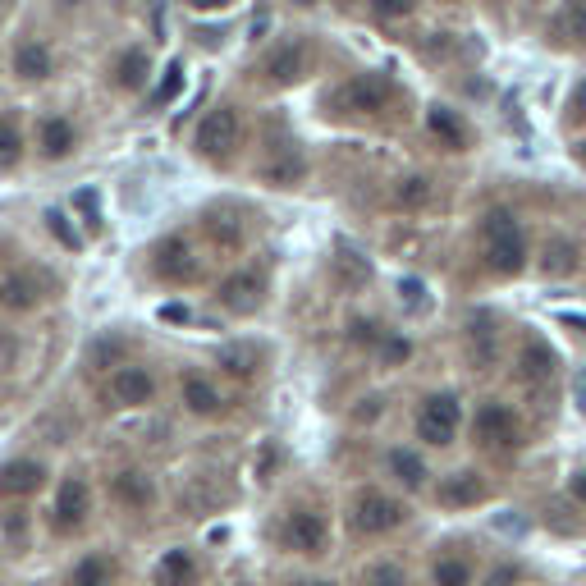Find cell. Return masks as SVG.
I'll return each instance as SVG.
<instances>
[{
  "instance_id": "cell-1",
  "label": "cell",
  "mask_w": 586,
  "mask_h": 586,
  "mask_svg": "<svg viewBox=\"0 0 586 586\" xmlns=\"http://www.w3.org/2000/svg\"><path fill=\"white\" fill-rule=\"evenodd\" d=\"M481 243H486V266L495 275H518L527 266V239L509 211H490L481 225Z\"/></svg>"
},
{
  "instance_id": "cell-2",
  "label": "cell",
  "mask_w": 586,
  "mask_h": 586,
  "mask_svg": "<svg viewBox=\"0 0 586 586\" xmlns=\"http://www.w3.org/2000/svg\"><path fill=\"white\" fill-rule=\"evenodd\" d=\"M348 522H353V532L358 536H385V532H399L403 522H408V504L385 495V490L367 486L353 495L348 504Z\"/></svg>"
},
{
  "instance_id": "cell-3",
  "label": "cell",
  "mask_w": 586,
  "mask_h": 586,
  "mask_svg": "<svg viewBox=\"0 0 586 586\" xmlns=\"http://www.w3.org/2000/svg\"><path fill=\"white\" fill-rule=\"evenodd\" d=\"M280 545L289 554H307V559H321L330 550V522L321 509L312 504H298V509L284 513L280 522Z\"/></svg>"
},
{
  "instance_id": "cell-4",
  "label": "cell",
  "mask_w": 586,
  "mask_h": 586,
  "mask_svg": "<svg viewBox=\"0 0 586 586\" xmlns=\"http://www.w3.org/2000/svg\"><path fill=\"white\" fill-rule=\"evenodd\" d=\"M458 426H463V403H458V394H449V390L426 394L422 408H417V440L431 449H449Z\"/></svg>"
},
{
  "instance_id": "cell-5",
  "label": "cell",
  "mask_w": 586,
  "mask_h": 586,
  "mask_svg": "<svg viewBox=\"0 0 586 586\" xmlns=\"http://www.w3.org/2000/svg\"><path fill=\"white\" fill-rule=\"evenodd\" d=\"M257 179L261 184H271V188H298L307 179L303 147H298L293 138H280V133H275V138L266 142L261 161H257Z\"/></svg>"
},
{
  "instance_id": "cell-6",
  "label": "cell",
  "mask_w": 586,
  "mask_h": 586,
  "mask_svg": "<svg viewBox=\"0 0 586 586\" xmlns=\"http://www.w3.org/2000/svg\"><path fill=\"white\" fill-rule=\"evenodd\" d=\"M472 440L490 454H509V449L522 445V426L513 417L509 403H481L477 417H472Z\"/></svg>"
},
{
  "instance_id": "cell-7",
  "label": "cell",
  "mask_w": 586,
  "mask_h": 586,
  "mask_svg": "<svg viewBox=\"0 0 586 586\" xmlns=\"http://www.w3.org/2000/svg\"><path fill=\"white\" fill-rule=\"evenodd\" d=\"M197 152L207 156V161H225V156H234V147L243 142V120L234 106H216L207 110V120L197 124Z\"/></svg>"
},
{
  "instance_id": "cell-8",
  "label": "cell",
  "mask_w": 586,
  "mask_h": 586,
  "mask_svg": "<svg viewBox=\"0 0 586 586\" xmlns=\"http://www.w3.org/2000/svg\"><path fill=\"white\" fill-rule=\"evenodd\" d=\"M385 101H390V83L380 74H358L330 97V106L348 110V115H376V110H385Z\"/></svg>"
},
{
  "instance_id": "cell-9",
  "label": "cell",
  "mask_w": 586,
  "mask_h": 586,
  "mask_svg": "<svg viewBox=\"0 0 586 586\" xmlns=\"http://www.w3.org/2000/svg\"><path fill=\"white\" fill-rule=\"evenodd\" d=\"M156 481L152 472H142V467H120L115 477H110V504H120L124 513H152L156 509Z\"/></svg>"
},
{
  "instance_id": "cell-10",
  "label": "cell",
  "mask_w": 586,
  "mask_h": 586,
  "mask_svg": "<svg viewBox=\"0 0 586 586\" xmlns=\"http://www.w3.org/2000/svg\"><path fill=\"white\" fill-rule=\"evenodd\" d=\"M55 532L69 536V532H83L87 518H92V486H87L83 477H69L65 486L55 490Z\"/></svg>"
},
{
  "instance_id": "cell-11",
  "label": "cell",
  "mask_w": 586,
  "mask_h": 586,
  "mask_svg": "<svg viewBox=\"0 0 586 586\" xmlns=\"http://www.w3.org/2000/svg\"><path fill=\"white\" fill-rule=\"evenodd\" d=\"M216 303L225 307L229 316H252L261 303H266V280L257 271H234L220 280L216 289Z\"/></svg>"
},
{
  "instance_id": "cell-12",
  "label": "cell",
  "mask_w": 586,
  "mask_h": 586,
  "mask_svg": "<svg viewBox=\"0 0 586 586\" xmlns=\"http://www.w3.org/2000/svg\"><path fill=\"white\" fill-rule=\"evenodd\" d=\"M110 399L120 408H147L156 399V376L147 367H138V362H120L110 371Z\"/></svg>"
},
{
  "instance_id": "cell-13",
  "label": "cell",
  "mask_w": 586,
  "mask_h": 586,
  "mask_svg": "<svg viewBox=\"0 0 586 586\" xmlns=\"http://www.w3.org/2000/svg\"><path fill=\"white\" fill-rule=\"evenodd\" d=\"M46 477L51 472L42 458H10V463H0V500H33Z\"/></svg>"
},
{
  "instance_id": "cell-14",
  "label": "cell",
  "mask_w": 586,
  "mask_h": 586,
  "mask_svg": "<svg viewBox=\"0 0 586 586\" xmlns=\"http://www.w3.org/2000/svg\"><path fill=\"white\" fill-rule=\"evenodd\" d=\"M490 495L486 477L481 472H472V467H463V472H449L440 486H435V500L445 504V509H472V504H481Z\"/></svg>"
},
{
  "instance_id": "cell-15",
  "label": "cell",
  "mask_w": 586,
  "mask_h": 586,
  "mask_svg": "<svg viewBox=\"0 0 586 586\" xmlns=\"http://www.w3.org/2000/svg\"><path fill=\"white\" fill-rule=\"evenodd\" d=\"M46 275H37V271H14V275H5L0 280V307L5 312H33L37 303L46 298Z\"/></svg>"
},
{
  "instance_id": "cell-16",
  "label": "cell",
  "mask_w": 586,
  "mask_h": 586,
  "mask_svg": "<svg viewBox=\"0 0 586 586\" xmlns=\"http://www.w3.org/2000/svg\"><path fill=\"white\" fill-rule=\"evenodd\" d=\"M179 403H184L193 417H220L225 394H220V385L207 376V371H188V376L179 380Z\"/></svg>"
},
{
  "instance_id": "cell-17",
  "label": "cell",
  "mask_w": 586,
  "mask_h": 586,
  "mask_svg": "<svg viewBox=\"0 0 586 586\" xmlns=\"http://www.w3.org/2000/svg\"><path fill=\"white\" fill-rule=\"evenodd\" d=\"M152 271L161 275L165 284H188V280H197V257L184 239H165L152 257Z\"/></svg>"
},
{
  "instance_id": "cell-18",
  "label": "cell",
  "mask_w": 586,
  "mask_h": 586,
  "mask_svg": "<svg viewBox=\"0 0 586 586\" xmlns=\"http://www.w3.org/2000/svg\"><path fill=\"white\" fill-rule=\"evenodd\" d=\"M261 74H266V83L271 87H289L298 83V78L307 74V46L303 42H284L275 46L266 60H261Z\"/></svg>"
},
{
  "instance_id": "cell-19",
  "label": "cell",
  "mask_w": 586,
  "mask_h": 586,
  "mask_svg": "<svg viewBox=\"0 0 586 586\" xmlns=\"http://www.w3.org/2000/svg\"><path fill=\"white\" fill-rule=\"evenodd\" d=\"M65 586H120V559L115 554H83L74 568L65 573Z\"/></svg>"
},
{
  "instance_id": "cell-20",
  "label": "cell",
  "mask_w": 586,
  "mask_h": 586,
  "mask_svg": "<svg viewBox=\"0 0 586 586\" xmlns=\"http://www.w3.org/2000/svg\"><path fill=\"white\" fill-rule=\"evenodd\" d=\"M330 280H335V289H344V293L367 289V280H371L367 257H362L358 248H348V243H339V248H335V257H330Z\"/></svg>"
},
{
  "instance_id": "cell-21",
  "label": "cell",
  "mask_w": 586,
  "mask_h": 586,
  "mask_svg": "<svg viewBox=\"0 0 586 586\" xmlns=\"http://www.w3.org/2000/svg\"><path fill=\"white\" fill-rule=\"evenodd\" d=\"M152 582L156 586H197V582H202V568H197V559L184 550V545H179V550H165L161 559H156Z\"/></svg>"
},
{
  "instance_id": "cell-22",
  "label": "cell",
  "mask_w": 586,
  "mask_h": 586,
  "mask_svg": "<svg viewBox=\"0 0 586 586\" xmlns=\"http://www.w3.org/2000/svg\"><path fill=\"white\" fill-rule=\"evenodd\" d=\"M74 147H78V133L65 115H46V120L37 124V152H42L46 161H65Z\"/></svg>"
},
{
  "instance_id": "cell-23",
  "label": "cell",
  "mask_w": 586,
  "mask_h": 586,
  "mask_svg": "<svg viewBox=\"0 0 586 586\" xmlns=\"http://www.w3.org/2000/svg\"><path fill=\"white\" fill-rule=\"evenodd\" d=\"M385 472H390L394 481H399L403 490H426V481H431V467H426V458L417 454V449H390L385 454Z\"/></svg>"
},
{
  "instance_id": "cell-24",
  "label": "cell",
  "mask_w": 586,
  "mask_h": 586,
  "mask_svg": "<svg viewBox=\"0 0 586 586\" xmlns=\"http://www.w3.org/2000/svg\"><path fill=\"white\" fill-rule=\"evenodd\" d=\"M216 367L234 380H257L261 376V353H257V344H225L216 353Z\"/></svg>"
},
{
  "instance_id": "cell-25",
  "label": "cell",
  "mask_w": 586,
  "mask_h": 586,
  "mask_svg": "<svg viewBox=\"0 0 586 586\" xmlns=\"http://www.w3.org/2000/svg\"><path fill=\"white\" fill-rule=\"evenodd\" d=\"M55 60L51 51H46L42 42H19L14 46V74L23 78V83H42V78H51Z\"/></svg>"
},
{
  "instance_id": "cell-26",
  "label": "cell",
  "mask_w": 586,
  "mask_h": 586,
  "mask_svg": "<svg viewBox=\"0 0 586 586\" xmlns=\"http://www.w3.org/2000/svg\"><path fill=\"white\" fill-rule=\"evenodd\" d=\"M554 353L541 344V339H532V344H522V353H518V376L527 380V385H545V380L554 376Z\"/></svg>"
},
{
  "instance_id": "cell-27",
  "label": "cell",
  "mask_w": 586,
  "mask_h": 586,
  "mask_svg": "<svg viewBox=\"0 0 586 586\" xmlns=\"http://www.w3.org/2000/svg\"><path fill=\"white\" fill-rule=\"evenodd\" d=\"M541 275H550V280H564V275L577 271V243L573 239H545L541 248Z\"/></svg>"
},
{
  "instance_id": "cell-28",
  "label": "cell",
  "mask_w": 586,
  "mask_h": 586,
  "mask_svg": "<svg viewBox=\"0 0 586 586\" xmlns=\"http://www.w3.org/2000/svg\"><path fill=\"white\" fill-rule=\"evenodd\" d=\"M426 124H431V133L440 142H445V147H454V152H463L467 147V124L458 120L454 110H445V106H431V115H426Z\"/></svg>"
},
{
  "instance_id": "cell-29",
  "label": "cell",
  "mask_w": 586,
  "mask_h": 586,
  "mask_svg": "<svg viewBox=\"0 0 586 586\" xmlns=\"http://www.w3.org/2000/svg\"><path fill=\"white\" fill-rule=\"evenodd\" d=\"M431 582L435 586H472V564L463 554H440L431 568Z\"/></svg>"
},
{
  "instance_id": "cell-30",
  "label": "cell",
  "mask_w": 586,
  "mask_h": 586,
  "mask_svg": "<svg viewBox=\"0 0 586 586\" xmlns=\"http://www.w3.org/2000/svg\"><path fill=\"white\" fill-rule=\"evenodd\" d=\"M147 83V51H124L120 65H115V87L120 92H138Z\"/></svg>"
},
{
  "instance_id": "cell-31",
  "label": "cell",
  "mask_w": 586,
  "mask_h": 586,
  "mask_svg": "<svg viewBox=\"0 0 586 586\" xmlns=\"http://www.w3.org/2000/svg\"><path fill=\"white\" fill-rule=\"evenodd\" d=\"M358 586H408V573L394 559H376V564H367L358 573Z\"/></svg>"
},
{
  "instance_id": "cell-32",
  "label": "cell",
  "mask_w": 586,
  "mask_h": 586,
  "mask_svg": "<svg viewBox=\"0 0 586 586\" xmlns=\"http://www.w3.org/2000/svg\"><path fill=\"white\" fill-rule=\"evenodd\" d=\"M394 202H399L403 211H417L431 202V179H422V174H413V179H399V188H394Z\"/></svg>"
},
{
  "instance_id": "cell-33",
  "label": "cell",
  "mask_w": 586,
  "mask_h": 586,
  "mask_svg": "<svg viewBox=\"0 0 586 586\" xmlns=\"http://www.w3.org/2000/svg\"><path fill=\"white\" fill-rule=\"evenodd\" d=\"M472 362H477V367H490V362H495V330H490L486 316L472 321Z\"/></svg>"
},
{
  "instance_id": "cell-34",
  "label": "cell",
  "mask_w": 586,
  "mask_h": 586,
  "mask_svg": "<svg viewBox=\"0 0 586 586\" xmlns=\"http://www.w3.org/2000/svg\"><path fill=\"white\" fill-rule=\"evenodd\" d=\"M23 161V138L14 120H0V170H14Z\"/></svg>"
},
{
  "instance_id": "cell-35",
  "label": "cell",
  "mask_w": 586,
  "mask_h": 586,
  "mask_svg": "<svg viewBox=\"0 0 586 586\" xmlns=\"http://www.w3.org/2000/svg\"><path fill=\"white\" fill-rule=\"evenodd\" d=\"M179 92H184V65H170V69H165V78L156 83V92H152L147 101H152V110H165L174 97H179Z\"/></svg>"
},
{
  "instance_id": "cell-36",
  "label": "cell",
  "mask_w": 586,
  "mask_h": 586,
  "mask_svg": "<svg viewBox=\"0 0 586 586\" xmlns=\"http://www.w3.org/2000/svg\"><path fill=\"white\" fill-rule=\"evenodd\" d=\"M408 353H413V344H408L403 335H380V362H385V367L408 362Z\"/></svg>"
},
{
  "instance_id": "cell-37",
  "label": "cell",
  "mask_w": 586,
  "mask_h": 586,
  "mask_svg": "<svg viewBox=\"0 0 586 586\" xmlns=\"http://www.w3.org/2000/svg\"><path fill=\"white\" fill-rule=\"evenodd\" d=\"M564 33L573 37V42L586 46V0H568V10H564Z\"/></svg>"
},
{
  "instance_id": "cell-38",
  "label": "cell",
  "mask_w": 586,
  "mask_h": 586,
  "mask_svg": "<svg viewBox=\"0 0 586 586\" xmlns=\"http://www.w3.org/2000/svg\"><path fill=\"white\" fill-rule=\"evenodd\" d=\"M413 10H417V0H371L376 19H408Z\"/></svg>"
},
{
  "instance_id": "cell-39",
  "label": "cell",
  "mask_w": 586,
  "mask_h": 586,
  "mask_svg": "<svg viewBox=\"0 0 586 586\" xmlns=\"http://www.w3.org/2000/svg\"><path fill=\"white\" fill-rule=\"evenodd\" d=\"M380 335H385V330H380L376 321H353V344H380Z\"/></svg>"
},
{
  "instance_id": "cell-40",
  "label": "cell",
  "mask_w": 586,
  "mask_h": 586,
  "mask_svg": "<svg viewBox=\"0 0 586 586\" xmlns=\"http://www.w3.org/2000/svg\"><path fill=\"white\" fill-rule=\"evenodd\" d=\"M513 582H518V568H513V564H500L495 573L486 577V586H513Z\"/></svg>"
},
{
  "instance_id": "cell-41",
  "label": "cell",
  "mask_w": 586,
  "mask_h": 586,
  "mask_svg": "<svg viewBox=\"0 0 586 586\" xmlns=\"http://www.w3.org/2000/svg\"><path fill=\"white\" fill-rule=\"evenodd\" d=\"M568 495H573L577 504H586V467H582V472H573V477H568Z\"/></svg>"
},
{
  "instance_id": "cell-42",
  "label": "cell",
  "mask_w": 586,
  "mask_h": 586,
  "mask_svg": "<svg viewBox=\"0 0 586 586\" xmlns=\"http://www.w3.org/2000/svg\"><path fill=\"white\" fill-rule=\"evenodd\" d=\"M46 220H51V229H55V234H60V239H65L69 243V248H74V234H69V229H65V216H60V211H51V216H46Z\"/></svg>"
},
{
  "instance_id": "cell-43",
  "label": "cell",
  "mask_w": 586,
  "mask_h": 586,
  "mask_svg": "<svg viewBox=\"0 0 586 586\" xmlns=\"http://www.w3.org/2000/svg\"><path fill=\"white\" fill-rule=\"evenodd\" d=\"M573 120H586V83H577L573 92Z\"/></svg>"
},
{
  "instance_id": "cell-44",
  "label": "cell",
  "mask_w": 586,
  "mask_h": 586,
  "mask_svg": "<svg viewBox=\"0 0 586 586\" xmlns=\"http://www.w3.org/2000/svg\"><path fill=\"white\" fill-rule=\"evenodd\" d=\"M188 5H193V10H225L229 0H188Z\"/></svg>"
},
{
  "instance_id": "cell-45",
  "label": "cell",
  "mask_w": 586,
  "mask_h": 586,
  "mask_svg": "<svg viewBox=\"0 0 586 586\" xmlns=\"http://www.w3.org/2000/svg\"><path fill=\"white\" fill-rule=\"evenodd\" d=\"M289 586H335L330 577H298V582H289Z\"/></svg>"
},
{
  "instance_id": "cell-46",
  "label": "cell",
  "mask_w": 586,
  "mask_h": 586,
  "mask_svg": "<svg viewBox=\"0 0 586 586\" xmlns=\"http://www.w3.org/2000/svg\"><path fill=\"white\" fill-rule=\"evenodd\" d=\"M577 399H582V408H586V371H582V380H577Z\"/></svg>"
},
{
  "instance_id": "cell-47",
  "label": "cell",
  "mask_w": 586,
  "mask_h": 586,
  "mask_svg": "<svg viewBox=\"0 0 586 586\" xmlns=\"http://www.w3.org/2000/svg\"><path fill=\"white\" fill-rule=\"evenodd\" d=\"M577 156H582V165H586V147H582V152H577Z\"/></svg>"
},
{
  "instance_id": "cell-48",
  "label": "cell",
  "mask_w": 586,
  "mask_h": 586,
  "mask_svg": "<svg viewBox=\"0 0 586 586\" xmlns=\"http://www.w3.org/2000/svg\"><path fill=\"white\" fill-rule=\"evenodd\" d=\"M298 5H316V0H298Z\"/></svg>"
},
{
  "instance_id": "cell-49",
  "label": "cell",
  "mask_w": 586,
  "mask_h": 586,
  "mask_svg": "<svg viewBox=\"0 0 586 586\" xmlns=\"http://www.w3.org/2000/svg\"><path fill=\"white\" fill-rule=\"evenodd\" d=\"M65 5H83V0H65Z\"/></svg>"
},
{
  "instance_id": "cell-50",
  "label": "cell",
  "mask_w": 586,
  "mask_h": 586,
  "mask_svg": "<svg viewBox=\"0 0 586 586\" xmlns=\"http://www.w3.org/2000/svg\"><path fill=\"white\" fill-rule=\"evenodd\" d=\"M339 5H353V0H339Z\"/></svg>"
},
{
  "instance_id": "cell-51",
  "label": "cell",
  "mask_w": 586,
  "mask_h": 586,
  "mask_svg": "<svg viewBox=\"0 0 586 586\" xmlns=\"http://www.w3.org/2000/svg\"><path fill=\"white\" fill-rule=\"evenodd\" d=\"M239 586H252V582H239Z\"/></svg>"
},
{
  "instance_id": "cell-52",
  "label": "cell",
  "mask_w": 586,
  "mask_h": 586,
  "mask_svg": "<svg viewBox=\"0 0 586 586\" xmlns=\"http://www.w3.org/2000/svg\"><path fill=\"white\" fill-rule=\"evenodd\" d=\"M445 5H454V0H445Z\"/></svg>"
}]
</instances>
